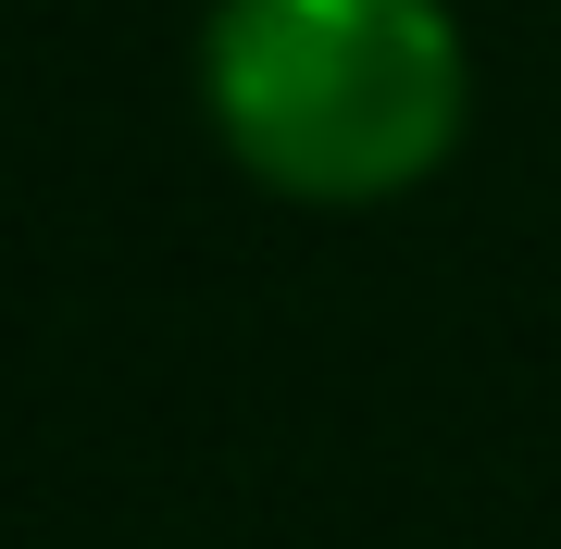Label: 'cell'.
<instances>
[{
    "mask_svg": "<svg viewBox=\"0 0 561 549\" xmlns=\"http://www.w3.org/2000/svg\"><path fill=\"white\" fill-rule=\"evenodd\" d=\"M201 113L250 187L375 213L461 150L474 50L449 0H213Z\"/></svg>",
    "mask_w": 561,
    "mask_h": 549,
    "instance_id": "6da1fadb",
    "label": "cell"
}]
</instances>
